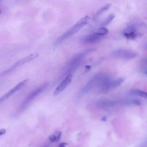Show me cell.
<instances>
[{"label":"cell","instance_id":"1","mask_svg":"<svg viewBox=\"0 0 147 147\" xmlns=\"http://www.w3.org/2000/svg\"><path fill=\"white\" fill-rule=\"evenodd\" d=\"M111 76L105 73H98L91 78L86 84L82 88L80 94L82 95L86 94L90 91L93 88H98V90L103 85L106 80Z\"/></svg>","mask_w":147,"mask_h":147},{"label":"cell","instance_id":"2","mask_svg":"<svg viewBox=\"0 0 147 147\" xmlns=\"http://www.w3.org/2000/svg\"><path fill=\"white\" fill-rule=\"evenodd\" d=\"M90 17L88 16H85L82 18H80L74 25H73L69 29L64 32L63 34L59 36L55 42V45H57L61 42H62L64 40L71 37L72 35L76 33L78 31L83 28L85 25H86L90 20Z\"/></svg>","mask_w":147,"mask_h":147},{"label":"cell","instance_id":"3","mask_svg":"<svg viewBox=\"0 0 147 147\" xmlns=\"http://www.w3.org/2000/svg\"><path fill=\"white\" fill-rule=\"evenodd\" d=\"M146 28L143 24L131 25L123 30L122 34L127 39L134 40L141 37L145 33Z\"/></svg>","mask_w":147,"mask_h":147},{"label":"cell","instance_id":"4","mask_svg":"<svg viewBox=\"0 0 147 147\" xmlns=\"http://www.w3.org/2000/svg\"><path fill=\"white\" fill-rule=\"evenodd\" d=\"M48 83H44L37 87L33 91L30 92V94L25 98V99L22 102L21 105H20L19 109L17 110V113H20L22 112L27 107L32 103V102L41 92H42L48 87Z\"/></svg>","mask_w":147,"mask_h":147},{"label":"cell","instance_id":"5","mask_svg":"<svg viewBox=\"0 0 147 147\" xmlns=\"http://www.w3.org/2000/svg\"><path fill=\"white\" fill-rule=\"evenodd\" d=\"M94 50V49H88L86 50H84L75 56H74L71 60L69 61L68 65H67V73L68 75L71 74L70 72H73L75 69H76L80 65L81 62L83 61L84 58L90 53L93 51Z\"/></svg>","mask_w":147,"mask_h":147},{"label":"cell","instance_id":"6","mask_svg":"<svg viewBox=\"0 0 147 147\" xmlns=\"http://www.w3.org/2000/svg\"><path fill=\"white\" fill-rule=\"evenodd\" d=\"M124 80V78L122 77L113 78L110 76L100 87V88L99 89V91L102 93H107L110 91L118 87L121 84H122Z\"/></svg>","mask_w":147,"mask_h":147},{"label":"cell","instance_id":"7","mask_svg":"<svg viewBox=\"0 0 147 147\" xmlns=\"http://www.w3.org/2000/svg\"><path fill=\"white\" fill-rule=\"evenodd\" d=\"M111 55L115 58L131 60L137 56L138 53L132 50L126 49H118L113 51L111 53Z\"/></svg>","mask_w":147,"mask_h":147},{"label":"cell","instance_id":"8","mask_svg":"<svg viewBox=\"0 0 147 147\" xmlns=\"http://www.w3.org/2000/svg\"><path fill=\"white\" fill-rule=\"evenodd\" d=\"M38 55H39V54H38V52H35V53H31V54L29 55L28 56H26L25 57H24L23 59H21L20 60L17 61L11 67H10L9 68L7 69L6 70H5L3 72H2L1 75L2 76L3 75H6V74H8L10 73L13 70H14L15 69L17 68L18 67H19L25 64L26 63H28V62L34 60V59L37 57L38 56Z\"/></svg>","mask_w":147,"mask_h":147},{"label":"cell","instance_id":"9","mask_svg":"<svg viewBox=\"0 0 147 147\" xmlns=\"http://www.w3.org/2000/svg\"><path fill=\"white\" fill-rule=\"evenodd\" d=\"M73 78L72 74L67 75L63 80L59 84V85L56 87L55 90L53 91V95L56 96L60 94L65 88L71 83L72 82Z\"/></svg>","mask_w":147,"mask_h":147},{"label":"cell","instance_id":"10","mask_svg":"<svg viewBox=\"0 0 147 147\" xmlns=\"http://www.w3.org/2000/svg\"><path fill=\"white\" fill-rule=\"evenodd\" d=\"M28 79H24L18 83L16 86H15L13 88H11L10 90H9L7 93H6L5 95L1 96L0 99V103H2L3 102L6 100L7 98L10 97L11 95H13L14 93H16L17 91L21 89L28 82Z\"/></svg>","mask_w":147,"mask_h":147},{"label":"cell","instance_id":"11","mask_svg":"<svg viewBox=\"0 0 147 147\" xmlns=\"http://www.w3.org/2000/svg\"><path fill=\"white\" fill-rule=\"evenodd\" d=\"M103 38V37L95 34L94 33L82 37L80 41L83 44H94L99 42Z\"/></svg>","mask_w":147,"mask_h":147},{"label":"cell","instance_id":"12","mask_svg":"<svg viewBox=\"0 0 147 147\" xmlns=\"http://www.w3.org/2000/svg\"><path fill=\"white\" fill-rule=\"evenodd\" d=\"M129 94L132 95L139 96L142 98L147 99V92L140 89H133L129 91Z\"/></svg>","mask_w":147,"mask_h":147},{"label":"cell","instance_id":"13","mask_svg":"<svg viewBox=\"0 0 147 147\" xmlns=\"http://www.w3.org/2000/svg\"><path fill=\"white\" fill-rule=\"evenodd\" d=\"M111 7V4L110 3H107L105 5H104L102 7H101L100 9H99L98 11L95 13L94 17V19H96V18H98V17H99L100 15H102L104 12H105L106 11L108 10Z\"/></svg>","mask_w":147,"mask_h":147},{"label":"cell","instance_id":"14","mask_svg":"<svg viewBox=\"0 0 147 147\" xmlns=\"http://www.w3.org/2000/svg\"><path fill=\"white\" fill-rule=\"evenodd\" d=\"M94 33L98 36L103 37L105 35L109 33V30L106 28L100 27L97 29Z\"/></svg>","mask_w":147,"mask_h":147},{"label":"cell","instance_id":"15","mask_svg":"<svg viewBox=\"0 0 147 147\" xmlns=\"http://www.w3.org/2000/svg\"><path fill=\"white\" fill-rule=\"evenodd\" d=\"M114 17H115L114 14H113V13L110 14L109 16H107V18H106L105 20H104L101 22V24H100V25L101 26V27H105V26H106V25H107L109 24H110V23L112 21V20L114 18Z\"/></svg>","mask_w":147,"mask_h":147},{"label":"cell","instance_id":"16","mask_svg":"<svg viewBox=\"0 0 147 147\" xmlns=\"http://www.w3.org/2000/svg\"><path fill=\"white\" fill-rule=\"evenodd\" d=\"M61 132L60 131H58V132H56V133H55L53 135H51L49 139L52 141V142H55V141H57L60 138V136H61Z\"/></svg>","mask_w":147,"mask_h":147},{"label":"cell","instance_id":"17","mask_svg":"<svg viewBox=\"0 0 147 147\" xmlns=\"http://www.w3.org/2000/svg\"><path fill=\"white\" fill-rule=\"evenodd\" d=\"M5 132H6V130H5V129H1V130H0V135H1V136L3 135V134L5 133Z\"/></svg>","mask_w":147,"mask_h":147},{"label":"cell","instance_id":"18","mask_svg":"<svg viewBox=\"0 0 147 147\" xmlns=\"http://www.w3.org/2000/svg\"><path fill=\"white\" fill-rule=\"evenodd\" d=\"M59 147H65V144L64 143H61L60 144Z\"/></svg>","mask_w":147,"mask_h":147},{"label":"cell","instance_id":"19","mask_svg":"<svg viewBox=\"0 0 147 147\" xmlns=\"http://www.w3.org/2000/svg\"><path fill=\"white\" fill-rule=\"evenodd\" d=\"M145 75H146V76L147 77V70L145 71Z\"/></svg>","mask_w":147,"mask_h":147},{"label":"cell","instance_id":"20","mask_svg":"<svg viewBox=\"0 0 147 147\" xmlns=\"http://www.w3.org/2000/svg\"><path fill=\"white\" fill-rule=\"evenodd\" d=\"M146 49H147V44H146Z\"/></svg>","mask_w":147,"mask_h":147}]
</instances>
